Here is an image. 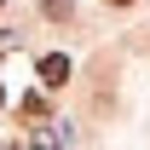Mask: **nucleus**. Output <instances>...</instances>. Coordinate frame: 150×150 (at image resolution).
I'll return each mask as SVG.
<instances>
[{
    "mask_svg": "<svg viewBox=\"0 0 150 150\" xmlns=\"http://www.w3.org/2000/svg\"><path fill=\"white\" fill-rule=\"evenodd\" d=\"M40 81H46V87H64V81H69V58H64V52H46V58H40Z\"/></svg>",
    "mask_w": 150,
    "mask_h": 150,
    "instance_id": "f257e3e1",
    "label": "nucleus"
},
{
    "mask_svg": "<svg viewBox=\"0 0 150 150\" xmlns=\"http://www.w3.org/2000/svg\"><path fill=\"white\" fill-rule=\"evenodd\" d=\"M75 12V0H46V18H69Z\"/></svg>",
    "mask_w": 150,
    "mask_h": 150,
    "instance_id": "f03ea898",
    "label": "nucleus"
},
{
    "mask_svg": "<svg viewBox=\"0 0 150 150\" xmlns=\"http://www.w3.org/2000/svg\"><path fill=\"white\" fill-rule=\"evenodd\" d=\"M115 6H133V0H115Z\"/></svg>",
    "mask_w": 150,
    "mask_h": 150,
    "instance_id": "7ed1b4c3",
    "label": "nucleus"
},
{
    "mask_svg": "<svg viewBox=\"0 0 150 150\" xmlns=\"http://www.w3.org/2000/svg\"><path fill=\"white\" fill-rule=\"evenodd\" d=\"M0 104H6V93H0Z\"/></svg>",
    "mask_w": 150,
    "mask_h": 150,
    "instance_id": "20e7f679",
    "label": "nucleus"
}]
</instances>
